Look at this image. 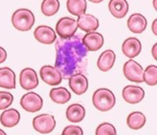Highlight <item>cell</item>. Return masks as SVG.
Wrapping results in <instances>:
<instances>
[{
	"instance_id": "cell-1",
	"label": "cell",
	"mask_w": 157,
	"mask_h": 135,
	"mask_svg": "<svg viewBox=\"0 0 157 135\" xmlns=\"http://www.w3.org/2000/svg\"><path fill=\"white\" fill-rule=\"evenodd\" d=\"M81 33L70 38H59L56 40V61L57 68L63 80H69L73 75L82 74L87 67L88 49L82 43Z\"/></svg>"
},
{
	"instance_id": "cell-2",
	"label": "cell",
	"mask_w": 157,
	"mask_h": 135,
	"mask_svg": "<svg viewBox=\"0 0 157 135\" xmlns=\"http://www.w3.org/2000/svg\"><path fill=\"white\" fill-rule=\"evenodd\" d=\"M93 104L100 111H108L116 105V96L111 90L107 88L98 89L93 95Z\"/></svg>"
},
{
	"instance_id": "cell-3",
	"label": "cell",
	"mask_w": 157,
	"mask_h": 135,
	"mask_svg": "<svg viewBox=\"0 0 157 135\" xmlns=\"http://www.w3.org/2000/svg\"><path fill=\"white\" fill-rule=\"evenodd\" d=\"M34 14L28 9H19L12 16V23L19 31H29L34 25Z\"/></svg>"
},
{
	"instance_id": "cell-4",
	"label": "cell",
	"mask_w": 157,
	"mask_h": 135,
	"mask_svg": "<svg viewBox=\"0 0 157 135\" xmlns=\"http://www.w3.org/2000/svg\"><path fill=\"white\" fill-rule=\"evenodd\" d=\"M123 73L127 80L132 82H144V69L136 61H127L123 66Z\"/></svg>"
},
{
	"instance_id": "cell-5",
	"label": "cell",
	"mask_w": 157,
	"mask_h": 135,
	"mask_svg": "<svg viewBox=\"0 0 157 135\" xmlns=\"http://www.w3.org/2000/svg\"><path fill=\"white\" fill-rule=\"evenodd\" d=\"M78 28V23L75 19L70 17H63L56 24V33L61 38H70L75 35Z\"/></svg>"
},
{
	"instance_id": "cell-6",
	"label": "cell",
	"mask_w": 157,
	"mask_h": 135,
	"mask_svg": "<svg viewBox=\"0 0 157 135\" xmlns=\"http://www.w3.org/2000/svg\"><path fill=\"white\" fill-rule=\"evenodd\" d=\"M32 126L39 133L47 134L53 131L56 127V121L53 115L44 114L36 116L32 121Z\"/></svg>"
},
{
	"instance_id": "cell-7",
	"label": "cell",
	"mask_w": 157,
	"mask_h": 135,
	"mask_svg": "<svg viewBox=\"0 0 157 135\" xmlns=\"http://www.w3.org/2000/svg\"><path fill=\"white\" fill-rule=\"evenodd\" d=\"M20 105L29 112H36L43 108V99L38 94L29 92L22 96Z\"/></svg>"
},
{
	"instance_id": "cell-8",
	"label": "cell",
	"mask_w": 157,
	"mask_h": 135,
	"mask_svg": "<svg viewBox=\"0 0 157 135\" xmlns=\"http://www.w3.org/2000/svg\"><path fill=\"white\" fill-rule=\"evenodd\" d=\"M40 77L44 82L48 85L56 86L62 82L63 77L55 66L44 65L40 69Z\"/></svg>"
},
{
	"instance_id": "cell-9",
	"label": "cell",
	"mask_w": 157,
	"mask_h": 135,
	"mask_svg": "<svg viewBox=\"0 0 157 135\" xmlns=\"http://www.w3.org/2000/svg\"><path fill=\"white\" fill-rule=\"evenodd\" d=\"M19 81L21 87L27 91H30V90L36 88L39 84L37 74L35 70L31 68H25L21 71Z\"/></svg>"
},
{
	"instance_id": "cell-10",
	"label": "cell",
	"mask_w": 157,
	"mask_h": 135,
	"mask_svg": "<svg viewBox=\"0 0 157 135\" xmlns=\"http://www.w3.org/2000/svg\"><path fill=\"white\" fill-rule=\"evenodd\" d=\"M122 96L127 103L137 104L145 96V91L139 86L128 85L122 91Z\"/></svg>"
},
{
	"instance_id": "cell-11",
	"label": "cell",
	"mask_w": 157,
	"mask_h": 135,
	"mask_svg": "<svg viewBox=\"0 0 157 135\" xmlns=\"http://www.w3.org/2000/svg\"><path fill=\"white\" fill-rule=\"evenodd\" d=\"M82 43L88 51H98L104 43L103 36L97 31L87 32L82 37Z\"/></svg>"
},
{
	"instance_id": "cell-12",
	"label": "cell",
	"mask_w": 157,
	"mask_h": 135,
	"mask_svg": "<svg viewBox=\"0 0 157 135\" xmlns=\"http://www.w3.org/2000/svg\"><path fill=\"white\" fill-rule=\"evenodd\" d=\"M34 37L39 43L44 44H51L57 39L54 29L48 26H39L36 28L34 30Z\"/></svg>"
},
{
	"instance_id": "cell-13",
	"label": "cell",
	"mask_w": 157,
	"mask_h": 135,
	"mask_svg": "<svg viewBox=\"0 0 157 135\" xmlns=\"http://www.w3.org/2000/svg\"><path fill=\"white\" fill-rule=\"evenodd\" d=\"M141 42L137 38H128L122 43V52L128 58H134L141 52Z\"/></svg>"
},
{
	"instance_id": "cell-14",
	"label": "cell",
	"mask_w": 157,
	"mask_h": 135,
	"mask_svg": "<svg viewBox=\"0 0 157 135\" xmlns=\"http://www.w3.org/2000/svg\"><path fill=\"white\" fill-rule=\"evenodd\" d=\"M69 87L76 95H82L88 89V80L83 74H76L69 77Z\"/></svg>"
},
{
	"instance_id": "cell-15",
	"label": "cell",
	"mask_w": 157,
	"mask_h": 135,
	"mask_svg": "<svg viewBox=\"0 0 157 135\" xmlns=\"http://www.w3.org/2000/svg\"><path fill=\"white\" fill-rule=\"evenodd\" d=\"M108 9L111 14L117 19L125 17L129 10V4L127 0H110Z\"/></svg>"
},
{
	"instance_id": "cell-16",
	"label": "cell",
	"mask_w": 157,
	"mask_h": 135,
	"mask_svg": "<svg viewBox=\"0 0 157 135\" xmlns=\"http://www.w3.org/2000/svg\"><path fill=\"white\" fill-rule=\"evenodd\" d=\"M127 25H128L129 29L132 32L139 34V33H142L143 31H145L146 28H147V25H148V22H147L146 17L143 16L142 14L133 13L129 17Z\"/></svg>"
},
{
	"instance_id": "cell-17",
	"label": "cell",
	"mask_w": 157,
	"mask_h": 135,
	"mask_svg": "<svg viewBox=\"0 0 157 135\" xmlns=\"http://www.w3.org/2000/svg\"><path fill=\"white\" fill-rule=\"evenodd\" d=\"M77 23H78V28L86 32L96 31L99 26L98 18L87 13H84L81 16H78Z\"/></svg>"
},
{
	"instance_id": "cell-18",
	"label": "cell",
	"mask_w": 157,
	"mask_h": 135,
	"mask_svg": "<svg viewBox=\"0 0 157 135\" xmlns=\"http://www.w3.org/2000/svg\"><path fill=\"white\" fill-rule=\"evenodd\" d=\"M116 62V54L113 50L108 49L101 53L98 60V67L100 71L107 72L113 68Z\"/></svg>"
},
{
	"instance_id": "cell-19",
	"label": "cell",
	"mask_w": 157,
	"mask_h": 135,
	"mask_svg": "<svg viewBox=\"0 0 157 135\" xmlns=\"http://www.w3.org/2000/svg\"><path fill=\"white\" fill-rule=\"evenodd\" d=\"M0 87L5 89H15V73L9 68L2 67L0 68Z\"/></svg>"
},
{
	"instance_id": "cell-20",
	"label": "cell",
	"mask_w": 157,
	"mask_h": 135,
	"mask_svg": "<svg viewBox=\"0 0 157 135\" xmlns=\"http://www.w3.org/2000/svg\"><path fill=\"white\" fill-rule=\"evenodd\" d=\"M20 121V114L15 109H9L4 111L0 115V122L6 128L15 127Z\"/></svg>"
},
{
	"instance_id": "cell-21",
	"label": "cell",
	"mask_w": 157,
	"mask_h": 135,
	"mask_svg": "<svg viewBox=\"0 0 157 135\" xmlns=\"http://www.w3.org/2000/svg\"><path fill=\"white\" fill-rule=\"evenodd\" d=\"M85 116V109L81 104H72L66 110V118L72 123L82 122Z\"/></svg>"
},
{
	"instance_id": "cell-22",
	"label": "cell",
	"mask_w": 157,
	"mask_h": 135,
	"mask_svg": "<svg viewBox=\"0 0 157 135\" xmlns=\"http://www.w3.org/2000/svg\"><path fill=\"white\" fill-rule=\"evenodd\" d=\"M49 96L53 102L57 104H65L71 99V94L64 87H57L50 90Z\"/></svg>"
},
{
	"instance_id": "cell-23",
	"label": "cell",
	"mask_w": 157,
	"mask_h": 135,
	"mask_svg": "<svg viewBox=\"0 0 157 135\" xmlns=\"http://www.w3.org/2000/svg\"><path fill=\"white\" fill-rule=\"evenodd\" d=\"M146 124V116L140 111H133L127 118V125L130 129L137 130L142 129Z\"/></svg>"
},
{
	"instance_id": "cell-24",
	"label": "cell",
	"mask_w": 157,
	"mask_h": 135,
	"mask_svg": "<svg viewBox=\"0 0 157 135\" xmlns=\"http://www.w3.org/2000/svg\"><path fill=\"white\" fill-rule=\"evenodd\" d=\"M66 7L68 12L75 16H81L85 13L87 4L86 0H67Z\"/></svg>"
},
{
	"instance_id": "cell-25",
	"label": "cell",
	"mask_w": 157,
	"mask_h": 135,
	"mask_svg": "<svg viewBox=\"0 0 157 135\" xmlns=\"http://www.w3.org/2000/svg\"><path fill=\"white\" fill-rule=\"evenodd\" d=\"M60 9L59 0H43L41 5V12L44 16H53L58 13Z\"/></svg>"
},
{
	"instance_id": "cell-26",
	"label": "cell",
	"mask_w": 157,
	"mask_h": 135,
	"mask_svg": "<svg viewBox=\"0 0 157 135\" xmlns=\"http://www.w3.org/2000/svg\"><path fill=\"white\" fill-rule=\"evenodd\" d=\"M144 81L150 86L157 85V66L150 65L144 70Z\"/></svg>"
},
{
	"instance_id": "cell-27",
	"label": "cell",
	"mask_w": 157,
	"mask_h": 135,
	"mask_svg": "<svg viewBox=\"0 0 157 135\" xmlns=\"http://www.w3.org/2000/svg\"><path fill=\"white\" fill-rule=\"evenodd\" d=\"M97 135H116L117 129L110 123H102L96 129Z\"/></svg>"
},
{
	"instance_id": "cell-28",
	"label": "cell",
	"mask_w": 157,
	"mask_h": 135,
	"mask_svg": "<svg viewBox=\"0 0 157 135\" xmlns=\"http://www.w3.org/2000/svg\"><path fill=\"white\" fill-rule=\"evenodd\" d=\"M13 102V96L9 92H0V110L9 108Z\"/></svg>"
},
{
	"instance_id": "cell-29",
	"label": "cell",
	"mask_w": 157,
	"mask_h": 135,
	"mask_svg": "<svg viewBox=\"0 0 157 135\" xmlns=\"http://www.w3.org/2000/svg\"><path fill=\"white\" fill-rule=\"evenodd\" d=\"M63 135H71V134H75V135H82L83 131L81 127L78 126H67L64 128V129L63 130Z\"/></svg>"
},
{
	"instance_id": "cell-30",
	"label": "cell",
	"mask_w": 157,
	"mask_h": 135,
	"mask_svg": "<svg viewBox=\"0 0 157 135\" xmlns=\"http://www.w3.org/2000/svg\"><path fill=\"white\" fill-rule=\"evenodd\" d=\"M6 59H7V52L2 47H0V63L4 62Z\"/></svg>"
},
{
	"instance_id": "cell-31",
	"label": "cell",
	"mask_w": 157,
	"mask_h": 135,
	"mask_svg": "<svg viewBox=\"0 0 157 135\" xmlns=\"http://www.w3.org/2000/svg\"><path fill=\"white\" fill-rule=\"evenodd\" d=\"M151 55H152V57L155 61H157V43L154 44V46L152 47L151 48Z\"/></svg>"
},
{
	"instance_id": "cell-32",
	"label": "cell",
	"mask_w": 157,
	"mask_h": 135,
	"mask_svg": "<svg viewBox=\"0 0 157 135\" xmlns=\"http://www.w3.org/2000/svg\"><path fill=\"white\" fill-rule=\"evenodd\" d=\"M151 30L153 32V34L155 36H157V19H155L152 22V25H151Z\"/></svg>"
},
{
	"instance_id": "cell-33",
	"label": "cell",
	"mask_w": 157,
	"mask_h": 135,
	"mask_svg": "<svg viewBox=\"0 0 157 135\" xmlns=\"http://www.w3.org/2000/svg\"><path fill=\"white\" fill-rule=\"evenodd\" d=\"M152 5H153V8L155 9V10L157 12V0H153V1H152Z\"/></svg>"
},
{
	"instance_id": "cell-34",
	"label": "cell",
	"mask_w": 157,
	"mask_h": 135,
	"mask_svg": "<svg viewBox=\"0 0 157 135\" xmlns=\"http://www.w3.org/2000/svg\"><path fill=\"white\" fill-rule=\"evenodd\" d=\"M88 1H91L92 3H96V4H98V3H100V2H102L103 0H88Z\"/></svg>"
},
{
	"instance_id": "cell-35",
	"label": "cell",
	"mask_w": 157,
	"mask_h": 135,
	"mask_svg": "<svg viewBox=\"0 0 157 135\" xmlns=\"http://www.w3.org/2000/svg\"><path fill=\"white\" fill-rule=\"evenodd\" d=\"M5 134H6L5 131H3L2 129H0V135H5Z\"/></svg>"
}]
</instances>
